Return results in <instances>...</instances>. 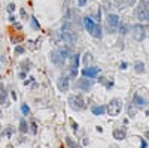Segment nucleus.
I'll return each instance as SVG.
<instances>
[{
    "label": "nucleus",
    "instance_id": "c756f323",
    "mask_svg": "<svg viewBox=\"0 0 149 148\" xmlns=\"http://www.w3.org/2000/svg\"><path fill=\"white\" fill-rule=\"evenodd\" d=\"M113 2H115V5H116V6H121L124 0H113Z\"/></svg>",
    "mask_w": 149,
    "mask_h": 148
},
{
    "label": "nucleus",
    "instance_id": "423d86ee",
    "mask_svg": "<svg viewBox=\"0 0 149 148\" xmlns=\"http://www.w3.org/2000/svg\"><path fill=\"white\" fill-rule=\"evenodd\" d=\"M69 103H70V106L73 108L74 111H81V109H84L85 108L84 97L79 96V94H76V96H70L69 97Z\"/></svg>",
    "mask_w": 149,
    "mask_h": 148
},
{
    "label": "nucleus",
    "instance_id": "412c9836",
    "mask_svg": "<svg viewBox=\"0 0 149 148\" xmlns=\"http://www.w3.org/2000/svg\"><path fill=\"white\" fill-rule=\"evenodd\" d=\"M136 112H137V109H136L133 105H131V106H128V115H130V117H134Z\"/></svg>",
    "mask_w": 149,
    "mask_h": 148
},
{
    "label": "nucleus",
    "instance_id": "f8f14e48",
    "mask_svg": "<svg viewBox=\"0 0 149 148\" xmlns=\"http://www.w3.org/2000/svg\"><path fill=\"white\" fill-rule=\"evenodd\" d=\"M78 85H79L81 90H84V91H88L89 88H91V85H93V82H91V79H81Z\"/></svg>",
    "mask_w": 149,
    "mask_h": 148
},
{
    "label": "nucleus",
    "instance_id": "aec40b11",
    "mask_svg": "<svg viewBox=\"0 0 149 148\" xmlns=\"http://www.w3.org/2000/svg\"><path fill=\"white\" fill-rule=\"evenodd\" d=\"M66 142H67V145H69L70 148H78V144L74 142L72 138H66Z\"/></svg>",
    "mask_w": 149,
    "mask_h": 148
},
{
    "label": "nucleus",
    "instance_id": "f704fd0d",
    "mask_svg": "<svg viewBox=\"0 0 149 148\" xmlns=\"http://www.w3.org/2000/svg\"><path fill=\"white\" fill-rule=\"evenodd\" d=\"M145 147H146V144H145L143 141H142V147H140V148H145Z\"/></svg>",
    "mask_w": 149,
    "mask_h": 148
},
{
    "label": "nucleus",
    "instance_id": "f257e3e1",
    "mask_svg": "<svg viewBox=\"0 0 149 148\" xmlns=\"http://www.w3.org/2000/svg\"><path fill=\"white\" fill-rule=\"evenodd\" d=\"M61 39H63L64 43H67V46H70L74 42V39H76V33H74L73 24L67 18L63 21V26H61Z\"/></svg>",
    "mask_w": 149,
    "mask_h": 148
},
{
    "label": "nucleus",
    "instance_id": "bb28decb",
    "mask_svg": "<svg viewBox=\"0 0 149 148\" xmlns=\"http://www.w3.org/2000/svg\"><path fill=\"white\" fill-rule=\"evenodd\" d=\"M19 14H21V17H23L24 19H27V12H25V9H21L19 11Z\"/></svg>",
    "mask_w": 149,
    "mask_h": 148
},
{
    "label": "nucleus",
    "instance_id": "7ed1b4c3",
    "mask_svg": "<svg viewBox=\"0 0 149 148\" xmlns=\"http://www.w3.org/2000/svg\"><path fill=\"white\" fill-rule=\"evenodd\" d=\"M69 54H70L69 46H63V48H58V50H55V51L51 52V60L54 61V65L61 66L66 60H67Z\"/></svg>",
    "mask_w": 149,
    "mask_h": 148
},
{
    "label": "nucleus",
    "instance_id": "cd10ccee",
    "mask_svg": "<svg viewBox=\"0 0 149 148\" xmlns=\"http://www.w3.org/2000/svg\"><path fill=\"white\" fill-rule=\"evenodd\" d=\"M88 0H78V6H85Z\"/></svg>",
    "mask_w": 149,
    "mask_h": 148
},
{
    "label": "nucleus",
    "instance_id": "4468645a",
    "mask_svg": "<svg viewBox=\"0 0 149 148\" xmlns=\"http://www.w3.org/2000/svg\"><path fill=\"white\" fill-rule=\"evenodd\" d=\"M133 102H134L136 105H139V106H146V105H148V100H146V99H143L142 96H139V94H134V97H133Z\"/></svg>",
    "mask_w": 149,
    "mask_h": 148
},
{
    "label": "nucleus",
    "instance_id": "6ab92c4d",
    "mask_svg": "<svg viewBox=\"0 0 149 148\" xmlns=\"http://www.w3.org/2000/svg\"><path fill=\"white\" fill-rule=\"evenodd\" d=\"M12 133H14V127H10V126H8L5 130H3V136H6V138H10L12 136Z\"/></svg>",
    "mask_w": 149,
    "mask_h": 148
},
{
    "label": "nucleus",
    "instance_id": "2f4dec72",
    "mask_svg": "<svg viewBox=\"0 0 149 148\" xmlns=\"http://www.w3.org/2000/svg\"><path fill=\"white\" fill-rule=\"evenodd\" d=\"M121 69H127V63L124 61V63H121Z\"/></svg>",
    "mask_w": 149,
    "mask_h": 148
},
{
    "label": "nucleus",
    "instance_id": "a878e982",
    "mask_svg": "<svg viewBox=\"0 0 149 148\" xmlns=\"http://www.w3.org/2000/svg\"><path fill=\"white\" fill-rule=\"evenodd\" d=\"M30 130H31V133H36V132H37V126H36V123H31V124H30Z\"/></svg>",
    "mask_w": 149,
    "mask_h": 148
},
{
    "label": "nucleus",
    "instance_id": "4be33fe9",
    "mask_svg": "<svg viewBox=\"0 0 149 148\" xmlns=\"http://www.w3.org/2000/svg\"><path fill=\"white\" fill-rule=\"evenodd\" d=\"M31 27L36 28V30H39V28H40V26H39V23H37L36 18H31Z\"/></svg>",
    "mask_w": 149,
    "mask_h": 148
},
{
    "label": "nucleus",
    "instance_id": "2eb2a0df",
    "mask_svg": "<svg viewBox=\"0 0 149 148\" xmlns=\"http://www.w3.org/2000/svg\"><path fill=\"white\" fill-rule=\"evenodd\" d=\"M0 103H3L5 106L9 105V100H8V93L5 90H2V94H0Z\"/></svg>",
    "mask_w": 149,
    "mask_h": 148
},
{
    "label": "nucleus",
    "instance_id": "0eeeda50",
    "mask_svg": "<svg viewBox=\"0 0 149 148\" xmlns=\"http://www.w3.org/2000/svg\"><path fill=\"white\" fill-rule=\"evenodd\" d=\"M119 26V17L116 14H109L107 15V27L110 32H115L116 27Z\"/></svg>",
    "mask_w": 149,
    "mask_h": 148
},
{
    "label": "nucleus",
    "instance_id": "393cba45",
    "mask_svg": "<svg viewBox=\"0 0 149 148\" xmlns=\"http://www.w3.org/2000/svg\"><path fill=\"white\" fill-rule=\"evenodd\" d=\"M15 8H17V6H15L14 3H9V5H8V12H10V14H12V12L15 11Z\"/></svg>",
    "mask_w": 149,
    "mask_h": 148
},
{
    "label": "nucleus",
    "instance_id": "f03ea898",
    "mask_svg": "<svg viewBox=\"0 0 149 148\" xmlns=\"http://www.w3.org/2000/svg\"><path fill=\"white\" fill-rule=\"evenodd\" d=\"M84 26H85V28H87V32H88L91 36L97 37V39L102 37V27H100V23L94 21V19L89 18V17H85L84 18Z\"/></svg>",
    "mask_w": 149,
    "mask_h": 148
},
{
    "label": "nucleus",
    "instance_id": "473e14b6",
    "mask_svg": "<svg viewBox=\"0 0 149 148\" xmlns=\"http://www.w3.org/2000/svg\"><path fill=\"white\" fill-rule=\"evenodd\" d=\"M9 21H12V23L15 21V17H14V15H10V17H9Z\"/></svg>",
    "mask_w": 149,
    "mask_h": 148
},
{
    "label": "nucleus",
    "instance_id": "c85d7f7f",
    "mask_svg": "<svg viewBox=\"0 0 149 148\" xmlns=\"http://www.w3.org/2000/svg\"><path fill=\"white\" fill-rule=\"evenodd\" d=\"M72 129H73L74 132H76V130H78V124H76V123H74V121H72Z\"/></svg>",
    "mask_w": 149,
    "mask_h": 148
},
{
    "label": "nucleus",
    "instance_id": "1a4fd4ad",
    "mask_svg": "<svg viewBox=\"0 0 149 148\" xmlns=\"http://www.w3.org/2000/svg\"><path fill=\"white\" fill-rule=\"evenodd\" d=\"M100 73V67H85V69H82V75L84 76H87V78H95L97 75Z\"/></svg>",
    "mask_w": 149,
    "mask_h": 148
},
{
    "label": "nucleus",
    "instance_id": "7c9ffc66",
    "mask_svg": "<svg viewBox=\"0 0 149 148\" xmlns=\"http://www.w3.org/2000/svg\"><path fill=\"white\" fill-rule=\"evenodd\" d=\"M125 30H127V27H125V26H122V27H121V33H122V34H124V33H127Z\"/></svg>",
    "mask_w": 149,
    "mask_h": 148
},
{
    "label": "nucleus",
    "instance_id": "b1692460",
    "mask_svg": "<svg viewBox=\"0 0 149 148\" xmlns=\"http://www.w3.org/2000/svg\"><path fill=\"white\" fill-rule=\"evenodd\" d=\"M21 111H23L24 115H27L28 112H30V108H28L27 105H23V106H21Z\"/></svg>",
    "mask_w": 149,
    "mask_h": 148
},
{
    "label": "nucleus",
    "instance_id": "20e7f679",
    "mask_svg": "<svg viewBox=\"0 0 149 148\" xmlns=\"http://www.w3.org/2000/svg\"><path fill=\"white\" fill-rule=\"evenodd\" d=\"M136 18L140 21H148L149 19V0H140L137 8L134 11Z\"/></svg>",
    "mask_w": 149,
    "mask_h": 148
},
{
    "label": "nucleus",
    "instance_id": "39448f33",
    "mask_svg": "<svg viewBox=\"0 0 149 148\" xmlns=\"http://www.w3.org/2000/svg\"><path fill=\"white\" fill-rule=\"evenodd\" d=\"M107 114L110 117H116V115H119V112H121V109H122V103H121V100L119 99H112L110 100V103L107 105Z\"/></svg>",
    "mask_w": 149,
    "mask_h": 148
},
{
    "label": "nucleus",
    "instance_id": "dca6fc26",
    "mask_svg": "<svg viewBox=\"0 0 149 148\" xmlns=\"http://www.w3.org/2000/svg\"><path fill=\"white\" fill-rule=\"evenodd\" d=\"M91 111H93L94 115H102V114L106 112V108H104V106H94Z\"/></svg>",
    "mask_w": 149,
    "mask_h": 148
},
{
    "label": "nucleus",
    "instance_id": "ddd939ff",
    "mask_svg": "<svg viewBox=\"0 0 149 148\" xmlns=\"http://www.w3.org/2000/svg\"><path fill=\"white\" fill-rule=\"evenodd\" d=\"M125 136H127L125 129H116V130H113V138H115V139H118V141L124 139Z\"/></svg>",
    "mask_w": 149,
    "mask_h": 148
},
{
    "label": "nucleus",
    "instance_id": "c9c22d12",
    "mask_svg": "<svg viewBox=\"0 0 149 148\" xmlns=\"http://www.w3.org/2000/svg\"><path fill=\"white\" fill-rule=\"evenodd\" d=\"M0 117H2V111H0Z\"/></svg>",
    "mask_w": 149,
    "mask_h": 148
},
{
    "label": "nucleus",
    "instance_id": "9d476101",
    "mask_svg": "<svg viewBox=\"0 0 149 148\" xmlns=\"http://www.w3.org/2000/svg\"><path fill=\"white\" fill-rule=\"evenodd\" d=\"M78 66H79V56L78 54H74L73 58H72V69H70V75L72 76H76L78 75Z\"/></svg>",
    "mask_w": 149,
    "mask_h": 148
},
{
    "label": "nucleus",
    "instance_id": "a211bd4d",
    "mask_svg": "<svg viewBox=\"0 0 149 148\" xmlns=\"http://www.w3.org/2000/svg\"><path fill=\"white\" fill-rule=\"evenodd\" d=\"M28 130V126H27V121L24 120H21L19 121V132H21V133H25V132H27Z\"/></svg>",
    "mask_w": 149,
    "mask_h": 148
},
{
    "label": "nucleus",
    "instance_id": "72a5a7b5",
    "mask_svg": "<svg viewBox=\"0 0 149 148\" xmlns=\"http://www.w3.org/2000/svg\"><path fill=\"white\" fill-rule=\"evenodd\" d=\"M134 2H136V0H128V5H133Z\"/></svg>",
    "mask_w": 149,
    "mask_h": 148
},
{
    "label": "nucleus",
    "instance_id": "6e6552de",
    "mask_svg": "<svg viewBox=\"0 0 149 148\" xmlns=\"http://www.w3.org/2000/svg\"><path fill=\"white\" fill-rule=\"evenodd\" d=\"M145 34H146V32H145L143 26H142V24H136L134 28H133V36H134L136 41H143Z\"/></svg>",
    "mask_w": 149,
    "mask_h": 148
},
{
    "label": "nucleus",
    "instance_id": "9b49d317",
    "mask_svg": "<svg viewBox=\"0 0 149 148\" xmlns=\"http://www.w3.org/2000/svg\"><path fill=\"white\" fill-rule=\"evenodd\" d=\"M58 90L60 91H67V88H69V78L67 76H61L60 79H58Z\"/></svg>",
    "mask_w": 149,
    "mask_h": 148
},
{
    "label": "nucleus",
    "instance_id": "f3484780",
    "mask_svg": "<svg viewBox=\"0 0 149 148\" xmlns=\"http://www.w3.org/2000/svg\"><path fill=\"white\" fill-rule=\"evenodd\" d=\"M134 70L137 72V73H143L145 72V65L142 63V61H137L134 65Z\"/></svg>",
    "mask_w": 149,
    "mask_h": 148
},
{
    "label": "nucleus",
    "instance_id": "5701e85b",
    "mask_svg": "<svg viewBox=\"0 0 149 148\" xmlns=\"http://www.w3.org/2000/svg\"><path fill=\"white\" fill-rule=\"evenodd\" d=\"M15 52H17V54H24V46L17 45L15 46Z\"/></svg>",
    "mask_w": 149,
    "mask_h": 148
}]
</instances>
